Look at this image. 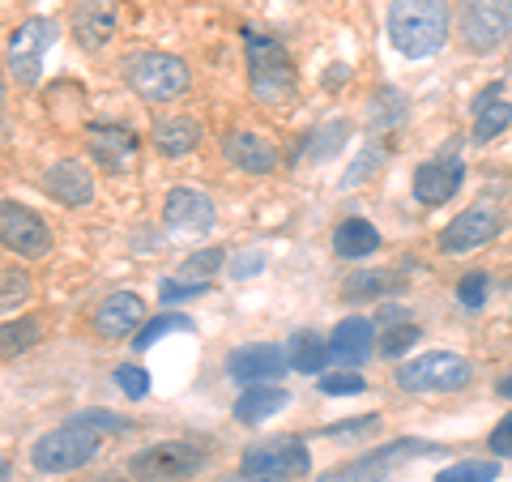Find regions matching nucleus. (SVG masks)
I'll use <instances>...</instances> for the list:
<instances>
[{
    "instance_id": "1",
    "label": "nucleus",
    "mask_w": 512,
    "mask_h": 482,
    "mask_svg": "<svg viewBox=\"0 0 512 482\" xmlns=\"http://www.w3.org/2000/svg\"><path fill=\"white\" fill-rule=\"evenodd\" d=\"M384 26H389V43L406 60H427L448 43L453 13H448V0H389Z\"/></svg>"
},
{
    "instance_id": "2",
    "label": "nucleus",
    "mask_w": 512,
    "mask_h": 482,
    "mask_svg": "<svg viewBox=\"0 0 512 482\" xmlns=\"http://www.w3.org/2000/svg\"><path fill=\"white\" fill-rule=\"evenodd\" d=\"M99 448H103L99 431H90V427L69 419L64 427L43 431V436L30 444V465H35L39 474H73V470H82V465H90L94 457H99Z\"/></svg>"
},
{
    "instance_id": "3",
    "label": "nucleus",
    "mask_w": 512,
    "mask_h": 482,
    "mask_svg": "<svg viewBox=\"0 0 512 482\" xmlns=\"http://www.w3.org/2000/svg\"><path fill=\"white\" fill-rule=\"evenodd\" d=\"M248 77H252V94L269 107H286L295 99V64L278 39L248 35Z\"/></svg>"
},
{
    "instance_id": "4",
    "label": "nucleus",
    "mask_w": 512,
    "mask_h": 482,
    "mask_svg": "<svg viewBox=\"0 0 512 482\" xmlns=\"http://www.w3.org/2000/svg\"><path fill=\"white\" fill-rule=\"evenodd\" d=\"M128 86H133L146 103H175L184 99L188 86H192V73L180 56H167V52H141L128 60Z\"/></svg>"
},
{
    "instance_id": "5",
    "label": "nucleus",
    "mask_w": 512,
    "mask_h": 482,
    "mask_svg": "<svg viewBox=\"0 0 512 482\" xmlns=\"http://www.w3.org/2000/svg\"><path fill=\"white\" fill-rule=\"evenodd\" d=\"M470 376H474L470 359L453 355V350H427V355L397 367V384L406 393H457L470 384Z\"/></svg>"
},
{
    "instance_id": "6",
    "label": "nucleus",
    "mask_w": 512,
    "mask_h": 482,
    "mask_svg": "<svg viewBox=\"0 0 512 482\" xmlns=\"http://www.w3.org/2000/svg\"><path fill=\"white\" fill-rule=\"evenodd\" d=\"M308 470H312L308 444L291 440V436H274L265 444H252V448H244V457H239V474H248V478L291 482V478H303Z\"/></svg>"
},
{
    "instance_id": "7",
    "label": "nucleus",
    "mask_w": 512,
    "mask_h": 482,
    "mask_svg": "<svg viewBox=\"0 0 512 482\" xmlns=\"http://www.w3.org/2000/svg\"><path fill=\"white\" fill-rule=\"evenodd\" d=\"M137 482H180L205 470V453L188 440H167V444H154L146 453H137L128 461Z\"/></svg>"
},
{
    "instance_id": "8",
    "label": "nucleus",
    "mask_w": 512,
    "mask_h": 482,
    "mask_svg": "<svg viewBox=\"0 0 512 482\" xmlns=\"http://www.w3.org/2000/svg\"><path fill=\"white\" fill-rule=\"evenodd\" d=\"M512 30V0H461V43L470 52H495Z\"/></svg>"
},
{
    "instance_id": "9",
    "label": "nucleus",
    "mask_w": 512,
    "mask_h": 482,
    "mask_svg": "<svg viewBox=\"0 0 512 482\" xmlns=\"http://www.w3.org/2000/svg\"><path fill=\"white\" fill-rule=\"evenodd\" d=\"M423 453H440V448L436 444H423V440H397L389 448H376V453H363L359 461L333 465V470L320 474V482H389L397 461L423 457Z\"/></svg>"
},
{
    "instance_id": "10",
    "label": "nucleus",
    "mask_w": 512,
    "mask_h": 482,
    "mask_svg": "<svg viewBox=\"0 0 512 482\" xmlns=\"http://www.w3.org/2000/svg\"><path fill=\"white\" fill-rule=\"evenodd\" d=\"M0 244L13 256H26V261H39V256L52 252V227L22 201H0Z\"/></svg>"
},
{
    "instance_id": "11",
    "label": "nucleus",
    "mask_w": 512,
    "mask_h": 482,
    "mask_svg": "<svg viewBox=\"0 0 512 482\" xmlns=\"http://www.w3.org/2000/svg\"><path fill=\"white\" fill-rule=\"evenodd\" d=\"M56 43V22L52 18H26L9 35V69L18 77V86H35L43 77V56Z\"/></svg>"
},
{
    "instance_id": "12",
    "label": "nucleus",
    "mask_w": 512,
    "mask_h": 482,
    "mask_svg": "<svg viewBox=\"0 0 512 482\" xmlns=\"http://www.w3.org/2000/svg\"><path fill=\"white\" fill-rule=\"evenodd\" d=\"M461 180H466V163H461L453 150L440 158H427V163H419V171H414V201L427 205V210L448 205L457 197Z\"/></svg>"
},
{
    "instance_id": "13",
    "label": "nucleus",
    "mask_w": 512,
    "mask_h": 482,
    "mask_svg": "<svg viewBox=\"0 0 512 482\" xmlns=\"http://www.w3.org/2000/svg\"><path fill=\"white\" fill-rule=\"evenodd\" d=\"M495 235H500V214L487 210V205H474V210H461V214L440 231V252H444V256L478 252L483 244H491Z\"/></svg>"
},
{
    "instance_id": "14",
    "label": "nucleus",
    "mask_w": 512,
    "mask_h": 482,
    "mask_svg": "<svg viewBox=\"0 0 512 482\" xmlns=\"http://www.w3.org/2000/svg\"><path fill=\"white\" fill-rule=\"evenodd\" d=\"M163 218H167V231L192 239V235L210 231L218 214H214V201L201 188H171L163 201Z\"/></svg>"
},
{
    "instance_id": "15",
    "label": "nucleus",
    "mask_w": 512,
    "mask_h": 482,
    "mask_svg": "<svg viewBox=\"0 0 512 482\" xmlns=\"http://www.w3.org/2000/svg\"><path fill=\"white\" fill-rule=\"evenodd\" d=\"M286 350L282 346H274V342H252V346H239L235 355L227 359V372H231V380H239V384H269V380H278L282 372H286Z\"/></svg>"
},
{
    "instance_id": "16",
    "label": "nucleus",
    "mask_w": 512,
    "mask_h": 482,
    "mask_svg": "<svg viewBox=\"0 0 512 482\" xmlns=\"http://www.w3.org/2000/svg\"><path fill=\"white\" fill-rule=\"evenodd\" d=\"M141 325H146V299L133 291H116L99 303L94 312V333L107 337V342H120V337H133Z\"/></svg>"
},
{
    "instance_id": "17",
    "label": "nucleus",
    "mask_w": 512,
    "mask_h": 482,
    "mask_svg": "<svg viewBox=\"0 0 512 482\" xmlns=\"http://www.w3.org/2000/svg\"><path fill=\"white\" fill-rule=\"evenodd\" d=\"M116 0H77L73 5V39L82 43V52H103L116 39Z\"/></svg>"
},
{
    "instance_id": "18",
    "label": "nucleus",
    "mask_w": 512,
    "mask_h": 482,
    "mask_svg": "<svg viewBox=\"0 0 512 482\" xmlns=\"http://www.w3.org/2000/svg\"><path fill=\"white\" fill-rule=\"evenodd\" d=\"M43 188L52 201L69 205V210H82V205L94 201V171L82 163V158H60V163L47 171Z\"/></svg>"
},
{
    "instance_id": "19",
    "label": "nucleus",
    "mask_w": 512,
    "mask_h": 482,
    "mask_svg": "<svg viewBox=\"0 0 512 482\" xmlns=\"http://www.w3.org/2000/svg\"><path fill=\"white\" fill-rule=\"evenodd\" d=\"M329 363H342V367H359L376 346V325L367 316H346L338 329L329 333Z\"/></svg>"
},
{
    "instance_id": "20",
    "label": "nucleus",
    "mask_w": 512,
    "mask_h": 482,
    "mask_svg": "<svg viewBox=\"0 0 512 482\" xmlns=\"http://www.w3.org/2000/svg\"><path fill=\"white\" fill-rule=\"evenodd\" d=\"M90 154L99 158L107 171H124L137 154V137L116 124H90Z\"/></svg>"
},
{
    "instance_id": "21",
    "label": "nucleus",
    "mask_w": 512,
    "mask_h": 482,
    "mask_svg": "<svg viewBox=\"0 0 512 482\" xmlns=\"http://www.w3.org/2000/svg\"><path fill=\"white\" fill-rule=\"evenodd\" d=\"M286 406H291V393L286 389H278V384H252V389H244L239 401H235V423L256 427V423L282 414Z\"/></svg>"
},
{
    "instance_id": "22",
    "label": "nucleus",
    "mask_w": 512,
    "mask_h": 482,
    "mask_svg": "<svg viewBox=\"0 0 512 482\" xmlns=\"http://www.w3.org/2000/svg\"><path fill=\"white\" fill-rule=\"evenodd\" d=\"M227 158H231L239 171H248V175H269V171L278 167L274 141L261 137V133H235L227 141Z\"/></svg>"
},
{
    "instance_id": "23",
    "label": "nucleus",
    "mask_w": 512,
    "mask_h": 482,
    "mask_svg": "<svg viewBox=\"0 0 512 482\" xmlns=\"http://www.w3.org/2000/svg\"><path fill=\"white\" fill-rule=\"evenodd\" d=\"M201 146V124L192 116H171L154 124V150L163 158H184Z\"/></svg>"
},
{
    "instance_id": "24",
    "label": "nucleus",
    "mask_w": 512,
    "mask_h": 482,
    "mask_svg": "<svg viewBox=\"0 0 512 482\" xmlns=\"http://www.w3.org/2000/svg\"><path fill=\"white\" fill-rule=\"evenodd\" d=\"M376 248H380V231L367 218H346V222H338V231H333V252H338L342 261H363V256H372Z\"/></svg>"
},
{
    "instance_id": "25",
    "label": "nucleus",
    "mask_w": 512,
    "mask_h": 482,
    "mask_svg": "<svg viewBox=\"0 0 512 482\" xmlns=\"http://www.w3.org/2000/svg\"><path fill=\"white\" fill-rule=\"evenodd\" d=\"M286 363H291L295 372H303V376L325 372V363H329V346H325V337L312 333V329L295 333V337H291V350H286Z\"/></svg>"
},
{
    "instance_id": "26",
    "label": "nucleus",
    "mask_w": 512,
    "mask_h": 482,
    "mask_svg": "<svg viewBox=\"0 0 512 482\" xmlns=\"http://www.w3.org/2000/svg\"><path fill=\"white\" fill-rule=\"evenodd\" d=\"M402 120H406V94L393 86H380L372 94V103H367V128L372 133H393Z\"/></svg>"
},
{
    "instance_id": "27",
    "label": "nucleus",
    "mask_w": 512,
    "mask_h": 482,
    "mask_svg": "<svg viewBox=\"0 0 512 482\" xmlns=\"http://www.w3.org/2000/svg\"><path fill=\"white\" fill-rule=\"evenodd\" d=\"M39 337H43V329H39L35 316L5 320V325H0V359H18V355H26V350H35Z\"/></svg>"
},
{
    "instance_id": "28",
    "label": "nucleus",
    "mask_w": 512,
    "mask_h": 482,
    "mask_svg": "<svg viewBox=\"0 0 512 482\" xmlns=\"http://www.w3.org/2000/svg\"><path fill=\"white\" fill-rule=\"evenodd\" d=\"M397 286H402V278H393V273H384V269H367V273H355V278L342 282V299H346V303L380 299V295L397 291Z\"/></svg>"
},
{
    "instance_id": "29",
    "label": "nucleus",
    "mask_w": 512,
    "mask_h": 482,
    "mask_svg": "<svg viewBox=\"0 0 512 482\" xmlns=\"http://www.w3.org/2000/svg\"><path fill=\"white\" fill-rule=\"evenodd\" d=\"M167 333H192V320H188V316H180V312H163V316L146 320V325H141V329L133 333V350H154Z\"/></svg>"
},
{
    "instance_id": "30",
    "label": "nucleus",
    "mask_w": 512,
    "mask_h": 482,
    "mask_svg": "<svg viewBox=\"0 0 512 482\" xmlns=\"http://www.w3.org/2000/svg\"><path fill=\"white\" fill-rule=\"evenodd\" d=\"M222 248H201V252H192V256H184V265H180V273L175 278H184L188 286H201V291H210V278L222 269Z\"/></svg>"
},
{
    "instance_id": "31",
    "label": "nucleus",
    "mask_w": 512,
    "mask_h": 482,
    "mask_svg": "<svg viewBox=\"0 0 512 482\" xmlns=\"http://www.w3.org/2000/svg\"><path fill=\"white\" fill-rule=\"evenodd\" d=\"M500 478V461H457L436 474V482H495Z\"/></svg>"
},
{
    "instance_id": "32",
    "label": "nucleus",
    "mask_w": 512,
    "mask_h": 482,
    "mask_svg": "<svg viewBox=\"0 0 512 482\" xmlns=\"http://www.w3.org/2000/svg\"><path fill=\"white\" fill-rule=\"evenodd\" d=\"M474 141H491V137H500L504 128L512 124V103H504V99H495V107L487 103L483 111H474Z\"/></svg>"
},
{
    "instance_id": "33",
    "label": "nucleus",
    "mask_w": 512,
    "mask_h": 482,
    "mask_svg": "<svg viewBox=\"0 0 512 482\" xmlns=\"http://www.w3.org/2000/svg\"><path fill=\"white\" fill-rule=\"evenodd\" d=\"M30 299V273L26 269H0V312H18V303Z\"/></svg>"
},
{
    "instance_id": "34",
    "label": "nucleus",
    "mask_w": 512,
    "mask_h": 482,
    "mask_svg": "<svg viewBox=\"0 0 512 482\" xmlns=\"http://www.w3.org/2000/svg\"><path fill=\"white\" fill-rule=\"evenodd\" d=\"M346 137H350V124H346V120H333L329 128H320V133L312 137L308 154L316 158V163H320V158H333V154L342 150V141H346Z\"/></svg>"
},
{
    "instance_id": "35",
    "label": "nucleus",
    "mask_w": 512,
    "mask_h": 482,
    "mask_svg": "<svg viewBox=\"0 0 512 482\" xmlns=\"http://www.w3.org/2000/svg\"><path fill=\"white\" fill-rule=\"evenodd\" d=\"M487 295H491L487 273H466V278H461V286H457L461 308H470V312H483V308H487Z\"/></svg>"
},
{
    "instance_id": "36",
    "label": "nucleus",
    "mask_w": 512,
    "mask_h": 482,
    "mask_svg": "<svg viewBox=\"0 0 512 482\" xmlns=\"http://www.w3.org/2000/svg\"><path fill=\"white\" fill-rule=\"evenodd\" d=\"M419 325H410V320H406V325H397V329H389V333H384V342H380V355L384 359H402L406 355V350L414 346V342H419Z\"/></svg>"
},
{
    "instance_id": "37",
    "label": "nucleus",
    "mask_w": 512,
    "mask_h": 482,
    "mask_svg": "<svg viewBox=\"0 0 512 482\" xmlns=\"http://www.w3.org/2000/svg\"><path fill=\"white\" fill-rule=\"evenodd\" d=\"M116 384H120V393L133 397V401H141L150 393V376H146V367H137V363H120L116 367Z\"/></svg>"
},
{
    "instance_id": "38",
    "label": "nucleus",
    "mask_w": 512,
    "mask_h": 482,
    "mask_svg": "<svg viewBox=\"0 0 512 482\" xmlns=\"http://www.w3.org/2000/svg\"><path fill=\"white\" fill-rule=\"evenodd\" d=\"M316 389L325 393V397H355V393L367 389V380L355 376V372H333V376H325V380H316Z\"/></svg>"
},
{
    "instance_id": "39",
    "label": "nucleus",
    "mask_w": 512,
    "mask_h": 482,
    "mask_svg": "<svg viewBox=\"0 0 512 482\" xmlns=\"http://www.w3.org/2000/svg\"><path fill=\"white\" fill-rule=\"evenodd\" d=\"M73 423H82V427H90V431H128L133 423L128 419H120V414H111V410H82V414H73Z\"/></svg>"
},
{
    "instance_id": "40",
    "label": "nucleus",
    "mask_w": 512,
    "mask_h": 482,
    "mask_svg": "<svg viewBox=\"0 0 512 482\" xmlns=\"http://www.w3.org/2000/svg\"><path fill=\"white\" fill-rule=\"evenodd\" d=\"M380 163H384V154H380V150H363L355 163H350L342 188H355V184H363V180H372V171H380Z\"/></svg>"
},
{
    "instance_id": "41",
    "label": "nucleus",
    "mask_w": 512,
    "mask_h": 482,
    "mask_svg": "<svg viewBox=\"0 0 512 482\" xmlns=\"http://www.w3.org/2000/svg\"><path fill=\"white\" fill-rule=\"evenodd\" d=\"M491 453H495V461L500 457H512V414H504L500 423H495V431H491Z\"/></svg>"
},
{
    "instance_id": "42",
    "label": "nucleus",
    "mask_w": 512,
    "mask_h": 482,
    "mask_svg": "<svg viewBox=\"0 0 512 482\" xmlns=\"http://www.w3.org/2000/svg\"><path fill=\"white\" fill-rule=\"evenodd\" d=\"M367 431H380V414H367V419H355V423L325 427V436H367Z\"/></svg>"
},
{
    "instance_id": "43",
    "label": "nucleus",
    "mask_w": 512,
    "mask_h": 482,
    "mask_svg": "<svg viewBox=\"0 0 512 482\" xmlns=\"http://www.w3.org/2000/svg\"><path fill=\"white\" fill-rule=\"evenodd\" d=\"M197 295H205L201 291V286H188V282H163V286H158V299H163V303H180V299H197Z\"/></svg>"
},
{
    "instance_id": "44",
    "label": "nucleus",
    "mask_w": 512,
    "mask_h": 482,
    "mask_svg": "<svg viewBox=\"0 0 512 482\" xmlns=\"http://www.w3.org/2000/svg\"><path fill=\"white\" fill-rule=\"evenodd\" d=\"M261 265H265V256H261V252H244V256L235 261V278L244 282V278H252V273L261 269Z\"/></svg>"
},
{
    "instance_id": "45",
    "label": "nucleus",
    "mask_w": 512,
    "mask_h": 482,
    "mask_svg": "<svg viewBox=\"0 0 512 482\" xmlns=\"http://www.w3.org/2000/svg\"><path fill=\"white\" fill-rule=\"evenodd\" d=\"M495 393H500V397H508V401H512V376H504L500 384H495Z\"/></svg>"
},
{
    "instance_id": "46",
    "label": "nucleus",
    "mask_w": 512,
    "mask_h": 482,
    "mask_svg": "<svg viewBox=\"0 0 512 482\" xmlns=\"http://www.w3.org/2000/svg\"><path fill=\"white\" fill-rule=\"evenodd\" d=\"M9 478H13V465H9L5 457H0V482H9Z\"/></svg>"
},
{
    "instance_id": "47",
    "label": "nucleus",
    "mask_w": 512,
    "mask_h": 482,
    "mask_svg": "<svg viewBox=\"0 0 512 482\" xmlns=\"http://www.w3.org/2000/svg\"><path fill=\"white\" fill-rule=\"evenodd\" d=\"M231 482H278V478H248V474H239V478H231Z\"/></svg>"
},
{
    "instance_id": "48",
    "label": "nucleus",
    "mask_w": 512,
    "mask_h": 482,
    "mask_svg": "<svg viewBox=\"0 0 512 482\" xmlns=\"http://www.w3.org/2000/svg\"><path fill=\"white\" fill-rule=\"evenodd\" d=\"M0 107H5V82H0Z\"/></svg>"
},
{
    "instance_id": "49",
    "label": "nucleus",
    "mask_w": 512,
    "mask_h": 482,
    "mask_svg": "<svg viewBox=\"0 0 512 482\" xmlns=\"http://www.w3.org/2000/svg\"><path fill=\"white\" fill-rule=\"evenodd\" d=\"M103 482H120V478H103Z\"/></svg>"
}]
</instances>
